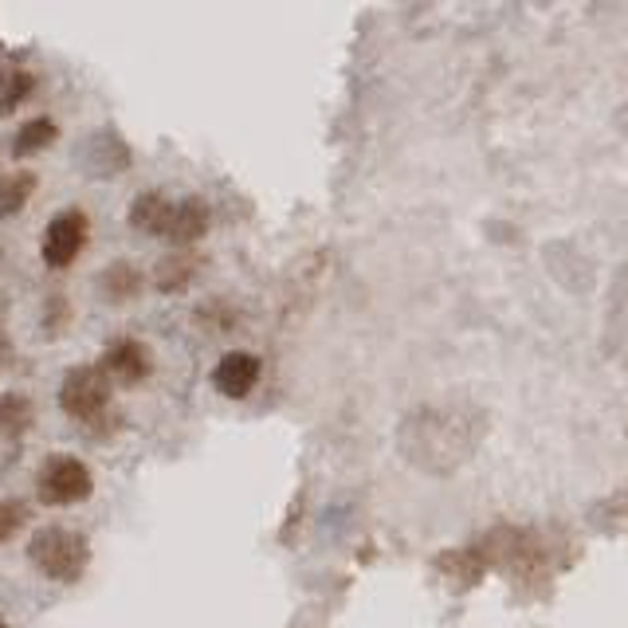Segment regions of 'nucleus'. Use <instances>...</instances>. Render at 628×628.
Instances as JSON below:
<instances>
[{
  "instance_id": "3",
  "label": "nucleus",
  "mask_w": 628,
  "mask_h": 628,
  "mask_svg": "<svg viewBox=\"0 0 628 628\" xmlns=\"http://www.w3.org/2000/svg\"><path fill=\"white\" fill-rule=\"evenodd\" d=\"M111 404V374L99 366H76L59 385V409L76 421H94Z\"/></svg>"
},
{
  "instance_id": "16",
  "label": "nucleus",
  "mask_w": 628,
  "mask_h": 628,
  "mask_svg": "<svg viewBox=\"0 0 628 628\" xmlns=\"http://www.w3.org/2000/svg\"><path fill=\"white\" fill-rule=\"evenodd\" d=\"M0 628H9V625H4V617H0Z\"/></svg>"
},
{
  "instance_id": "8",
  "label": "nucleus",
  "mask_w": 628,
  "mask_h": 628,
  "mask_svg": "<svg viewBox=\"0 0 628 628\" xmlns=\"http://www.w3.org/2000/svg\"><path fill=\"white\" fill-rule=\"evenodd\" d=\"M205 228H208V208H205V201H197V197H185V201H178L173 205V220H169V240L173 244H193L197 236H205Z\"/></svg>"
},
{
  "instance_id": "12",
  "label": "nucleus",
  "mask_w": 628,
  "mask_h": 628,
  "mask_svg": "<svg viewBox=\"0 0 628 628\" xmlns=\"http://www.w3.org/2000/svg\"><path fill=\"white\" fill-rule=\"evenodd\" d=\"M189 279H193V260H189V252H173L158 263V287L161 292H178V287H185Z\"/></svg>"
},
{
  "instance_id": "14",
  "label": "nucleus",
  "mask_w": 628,
  "mask_h": 628,
  "mask_svg": "<svg viewBox=\"0 0 628 628\" xmlns=\"http://www.w3.org/2000/svg\"><path fill=\"white\" fill-rule=\"evenodd\" d=\"M36 189V173H12L9 181H4V189H0V213H16L24 201H28V193Z\"/></svg>"
},
{
  "instance_id": "7",
  "label": "nucleus",
  "mask_w": 628,
  "mask_h": 628,
  "mask_svg": "<svg viewBox=\"0 0 628 628\" xmlns=\"http://www.w3.org/2000/svg\"><path fill=\"white\" fill-rule=\"evenodd\" d=\"M169 220H173V201L165 193H141L138 201L130 205V225L138 232H153V236H165L169 232Z\"/></svg>"
},
{
  "instance_id": "15",
  "label": "nucleus",
  "mask_w": 628,
  "mask_h": 628,
  "mask_svg": "<svg viewBox=\"0 0 628 628\" xmlns=\"http://www.w3.org/2000/svg\"><path fill=\"white\" fill-rule=\"evenodd\" d=\"M32 91V76L28 71H20V76H12V83H9V91H4V103L0 106H12V103H20L24 94Z\"/></svg>"
},
{
  "instance_id": "4",
  "label": "nucleus",
  "mask_w": 628,
  "mask_h": 628,
  "mask_svg": "<svg viewBox=\"0 0 628 628\" xmlns=\"http://www.w3.org/2000/svg\"><path fill=\"white\" fill-rule=\"evenodd\" d=\"M83 244H87V213L83 208H64V213H56L47 220L39 252H44L47 267H67L83 252Z\"/></svg>"
},
{
  "instance_id": "9",
  "label": "nucleus",
  "mask_w": 628,
  "mask_h": 628,
  "mask_svg": "<svg viewBox=\"0 0 628 628\" xmlns=\"http://www.w3.org/2000/svg\"><path fill=\"white\" fill-rule=\"evenodd\" d=\"M36 421V404L24 393H4L0 397V436H20Z\"/></svg>"
},
{
  "instance_id": "2",
  "label": "nucleus",
  "mask_w": 628,
  "mask_h": 628,
  "mask_svg": "<svg viewBox=\"0 0 628 628\" xmlns=\"http://www.w3.org/2000/svg\"><path fill=\"white\" fill-rule=\"evenodd\" d=\"M36 491H39V503L71 506L91 495V468H87L79 456H71V452H56V456H47V460L39 464Z\"/></svg>"
},
{
  "instance_id": "10",
  "label": "nucleus",
  "mask_w": 628,
  "mask_h": 628,
  "mask_svg": "<svg viewBox=\"0 0 628 628\" xmlns=\"http://www.w3.org/2000/svg\"><path fill=\"white\" fill-rule=\"evenodd\" d=\"M56 138V118H47V114H39V118H28V123L16 126V138H12V150L16 153H28V150H44L47 141Z\"/></svg>"
},
{
  "instance_id": "1",
  "label": "nucleus",
  "mask_w": 628,
  "mask_h": 628,
  "mask_svg": "<svg viewBox=\"0 0 628 628\" xmlns=\"http://www.w3.org/2000/svg\"><path fill=\"white\" fill-rule=\"evenodd\" d=\"M28 562L52 582H76L87 566V538L76 526H39L28 543Z\"/></svg>"
},
{
  "instance_id": "6",
  "label": "nucleus",
  "mask_w": 628,
  "mask_h": 628,
  "mask_svg": "<svg viewBox=\"0 0 628 628\" xmlns=\"http://www.w3.org/2000/svg\"><path fill=\"white\" fill-rule=\"evenodd\" d=\"M103 369L111 377H118V381L138 385L141 377L150 374V354H146V346L134 342V338H111L103 354Z\"/></svg>"
},
{
  "instance_id": "11",
  "label": "nucleus",
  "mask_w": 628,
  "mask_h": 628,
  "mask_svg": "<svg viewBox=\"0 0 628 628\" xmlns=\"http://www.w3.org/2000/svg\"><path fill=\"white\" fill-rule=\"evenodd\" d=\"M141 287V272L134 267V263H111L103 272V292L111 295V299H126V295H138Z\"/></svg>"
},
{
  "instance_id": "13",
  "label": "nucleus",
  "mask_w": 628,
  "mask_h": 628,
  "mask_svg": "<svg viewBox=\"0 0 628 628\" xmlns=\"http://www.w3.org/2000/svg\"><path fill=\"white\" fill-rule=\"evenodd\" d=\"M32 518L28 499H0V543H9L12 535H20Z\"/></svg>"
},
{
  "instance_id": "5",
  "label": "nucleus",
  "mask_w": 628,
  "mask_h": 628,
  "mask_svg": "<svg viewBox=\"0 0 628 628\" xmlns=\"http://www.w3.org/2000/svg\"><path fill=\"white\" fill-rule=\"evenodd\" d=\"M255 381H260V357L244 354V350L225 354L213 369V385L225 397H248L255 389Z\"/></svg>"
}]
</instances>
